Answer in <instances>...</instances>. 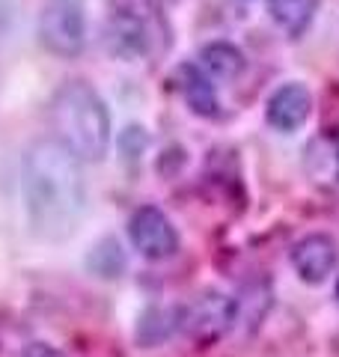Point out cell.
<instances>
[{
    "label": "cell",
    "mask_w": 339,
    "mask_h": 357,
    "mask_svg": "<svg viewBox=\"0 0 339 357\" xmlns=\"http://www.w3.org/2000/svg\"><path fill=\"white\" fill-rule=\"evenodd\" d=\"M21 203L30 229L45 241L69 238L86 208L77 155L56 137L30 143L21 158Z\"/></svg>",
    "instance_id": "obj_1"
},
{
    "label": "cell",
    "mask_w": 339,
    "mask_h": 357,
    "mask_svg": "<svg viewBox=\"0 0 339 357\" xmlns=\"http://www.w3.org/2000/svg\"><path fill=\"white\" fill-rule=\"evenodd\" d=\"M51 122L56 140L69 146L81 164H96L107 155L110 114L101 96L86 81H69L56 89L51 102Z\"/></svg>",
    "instance_id": "obj_2"
},
{
    "label": "cell",
    "mask_w": 339,
    "mask_h": 357,
    "mask_svg": "<svg viewBox=\"0 0 339 357\" xmlns=\"http://www.w3.org/2000/svg\"><path fill=\"white\" fill-rule=\"evenodd\" d=\"M39 42L54 57H77L86 45V18L77 0H51L39 15Z\"/></svg>",
    "instance_id": "obj_3"
},
{
    "label": "cell",
    "mask_w": 339,
    "mask_h": 357,
    "mask_svg": "<svg viewBox=\"0 0 339 357\" xmlns=\"http://www.w3.org/2000/svg\"><path fill=\"white\" fill-rule=\"evenodd\" d=\"M128 238L143 259L149 262H164L179 250V232L170 223V218L155 206H140L134 208L128 218Z\"/></svg>",
    "instance_id": "obj_4"
},
{
    "label": "cell",
    "mask_w": 339,
    "mask_h": 357,
    "mask_svg": "<svg viewBox=\"0 0 339 357\" xmlns=\"http://www.w3.org/2000/svg\"><path fill=\"white\" fill-rule=\"evenodd\" d=\"M232 321H235V301L218 292L199 295L185 312H179V325L199 345L218 342L223 333H229Z\"/></svg>",
    "instance_id": "obj_5"
},
{
    "label": "cell",
    "mask_w": 339,
    "mask_h": 357,
    "mask_svg": "<svg viewBox=\"0 0 339 357\" xmlns=\"http://www.w3.org/2000/svg\"><path fill=\"white\" fill-rule=\"evenodd\" d=\"M336 262H339L336 241L331 236H322V232L303 236L295 248H292V268H295L301 280L310 286L324 283L327 277L336 271Z\"/></svg>",
    "instance_id": "obj_6"
},
{
    "label": "cell",
    "mask_w": 339,
    "mask_h": 357,
    "mask_svg": "<svg viewBox=\"0 0 339 357\" xmlns=\"http://www.w3.org/2000/svg\"><path fill=\"white\" fill-rule=\"evenodd\" d=\"M310 110H312V96H310L307 86L303 84H282L280 89L271 93L265 116H268V126L289 134L310 119Z\"/></svg>",
    "instance_id": "obj_7"
},
{
    "label": "cell",
    "mask_w": 339,
    "mask_h": 357,
    "mask_svg": "<svg viewBox=\"0 0 339 357\" xmlns=\"http://www.w3.org/2000/svg\"><path fill=\"white\" fill-rule=\"evenodd\" d=\"M303 170L315 185H339V140L333 134H319L303 152Z\"/></svg>",
    "instance_id": "obj_8"
},
{
    "label": "cell",
    "mask_w": 339,
    "mask_h": 357,
    "mask_svg": "<svg viewBox=\"0 0 339 357\" xmlns=\"http://www.w3.org/2000/svg\"><path fill=\"white\" fill-rule=\"evenodd\" d=\"M176 81H179V89H182L185 105L194 110L197 116L218 114V93H214V86L209 84V77L202 75V69H197V66H179Z\"/></svg>",
    "instance_id": "obj_9"
},
{
    "label": "cell",
    "mask_w": 339,
    "mask_h": 357,
    "mask_svg": "<svg viewBox=\"0 0 339 357\" xmlns=\"http://www.w3.org/2000/svg\"><path fill=\"white\" fill-rule=\"evenodd\" d=\"M315 9H319V0H268V13L274 24L289 36H301L310 27Z\"/></svg>",
    "instance_id": "obj_10"
},
{
    "label": "cell",
    "mask_w": 339,
    "mask_h": 357,
    "mask_svg": "<svg viewBox=\"0 0 339 357\" xmlns=\"http://www.w3.org/2000/svg\"><path fill=\"white\" fill-rule=\"evenodd\" d=\"M199 63L209 75L223 77V81H235L244 72V54L229 42H209L199 51Z\"/></svg>",
    "instance_id": "obj_11"
},
{
    "label": "cell",
    "mask_w": 339,
    "mask_h": 357,
    "mask_svg": "<svg viewBox=\"0 0 339 357\" xmlns=\"http://www.w3.org/2000/svg\"><path fill=\"white\" fill-rule=\"evenodd\" d=\"M113 3H116V13L134 15L140 21H146V15L152 13V0H113Z\"/></svg>",
    "instance_id": "obj_12"
},
{
    "label": "cell",
    "mask_w": 339,
    "mask_h": 357,
    "mask_svg": "<svg viewBox=\"0 0 339 357\" xmlns=\"http://www.w3.org/2000/svg\"><path fill=\"white\" fill-rule=\"evenodd\" d=\"M21 357H63V354L48 342H30V345H24Z\"/></svg>",
    "instance_id": "obj_13"
},
{
    "label": "cell",
    "mask_w": 339,
    "mask_h": 357,
    "mask_svg": "<svg viewBox=\"0 0 339 357\" xmlns=\"http://www.w3.org/2000/svg\"><path fill=\"white\" fill-rule=\"evenodd\" d=\"M336 298H339V283H336Z\"/></svg>",
    "instance_id": "obj_14"
}]
</instances>
